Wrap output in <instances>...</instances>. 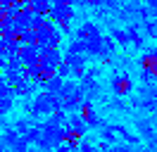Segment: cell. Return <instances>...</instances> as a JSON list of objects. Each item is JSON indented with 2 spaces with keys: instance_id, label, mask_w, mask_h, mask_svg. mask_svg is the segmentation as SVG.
<instances>
[{
  "instance_id": "6da1fadb",
  "label": "cell",
  "mask_w": 157,
  "mask_h": 152,
  "mask_svg": "<svg viewBox=\"0 0 157 152\" xmlns=\"http://www.w3.org/2000/svg\"><path fill=\"white\" fill-rule=\"evenodd\" d=\"M112 88H114V93H117V95H128V93H131V88H133V83H131V76H128V74L114 76Z\"/></svg>"
},
{
  "instance_id": "7a4b0ae2",
  "label": "cell",
  "mask_w": 157,
  "mask_h": 152,
  "mask_svg": "<svg viewBox=\"0 0 157 152\" xmlns=\"http://www.w3.org/2000/svg\"><path fill=\"white\" fill-rule=\"evenodd\" d=\"M78 114H81V119H83L86 124H90V126H98V124H100V119L95 116V109H93V104H90V102H81Z\"/></svg>"
},
{
  "instance_id": "3957f363",
  "label": "cell",
  "mask_w": 157,
  "mask_h": 152,
  "mask_svg": "<svg viewBox=\"0 0 157 152\" xmlns=\"http://www.w3.org/2000/svg\"><path fill=\"white\" fill-rule=\"evenodd\" d=\"M112 152H126V147H124V145L119 147V145H117V147H112Z\"/></svg>"
}]
</instances>
